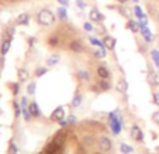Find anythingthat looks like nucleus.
<instances>
[{
    "label": "nucleus",
    "instance_id": "5701e85b",
    "mask_svg": "<svg viewBox=\"0 0 159 154\" xmlns=\"http://www.w3.org/2000/svg\"><path fill=\"white\" fill-rule=\"evenodd\" d=\"M81 104H82V95L81 94H75L74 98H73V102H71L73 108H80Z\"/></svg>",
    "mask_w": 159,
    "mask_h": 154
},
{
    "label": "nucleus",
    "instance_id": "b1692460",
    "mask_svg": "<svg viewBox=\"0 0 159 154\" xmlns=\"http://www.w3.org/2000/svg\"><path fill=\"white\" fill-rule=\"evenodd\" d=\"M57 17L61 20V21H67V11H66V7H59V8H57Z\"/></svg>",
    "mask_w": 159,
    "mask_h": 154
},
{
    "label": "nucleus",
    "instance_id": "f03ea898",
    "mask_svg": "<svg viewBox=\"0 0 159 154\" xmlns=\"http://www.w3.org/2000/svg\"><path fill=\"white\" fill-rule=\"evenodd\" d=\"M110 119V128H112L113 135H119L121 129V123H123V119L120 116H116V113H110L109 115Z\"/></svg>",
    "mask_w": 159,
    "mask_h": 154
},
{
    "label": "nucleus",
    "instance_id": "4c0bfd02",
    "mask_svg": "<svg viewBox=\"0 0 159 154\" xmlns=\"http://www.w3.org/2000/svg\"><path fill=\"white\" fill-rule=\"evenodd\" d=\"M14 108H16V116H17V118H18V116H20V113L22 112V109H20V105L17 104V102H14Z\"/></svg>",
    "mask_w": 159,
    "mask_h": 154
},
{
    "label": "nucleus",
    "instance_id": "79ce46f5",
    "mask_svg": "<svg viewBox=\"0 0 159 154\" xmlns=\"http://www.w3.org/2000/svg\"><path fill=\"white\" fill-rule=\"evenodd\" d=\"M117 2H119V3H123V4H124V3H127L129 0H117Z\"/></svg>",
    "mask_w": 159,
    "mask_h": 154
},
{
    "label": "nucleus",
    "instance_id": "f3484780",
    "mask_svg": "<svg viewBox=\"0 0 159 154\" xmlns=\"http://www.w3.org/2000/svg\"><path fill=\"white\" fill-rule=\"evenodd\" d=\"M148 83L151 85H159V80H158V75H155L154 72H149L148 73Z\"/></svg>",
    "mask_w": 159,
    "mask_h": 154
},
{
    "label": "nucleus",
    "instance_id": "37998d69",
    "mask_svg": "<svg viewBox=\"0 0 159 154\" xmlns=\"http://www.w3.org/2000/svg\"><path fill=\"white\" fill-rule=\"evenodd\" d=\"M157 20H158V22H159V11H158V14H157Z\"/></svg>",
    "mask_w": 159,
    "mask_h": 154
},
{
    "label": "nucleus",
    "instance_id": "9b49d317",
    "mask_svg": "<svg viewBox=\"0 0 159 154\" xmlns=\"http://www.w3.org/2000/svg\"><path fill=\"white\" fill-rule=\"evenodd\" d=\"M96 75H98L99 79L102 80H107L110 77V72L106 69L105 66H98V69H96Z\"/></svg>",
    "mask_w": 159,
    "mask_h": 154
},
{
    "label": "nucleus",
    "instance_id": "aec40b11",
    "mask_svg": "<svg viewBox=\"0 0 159 154\" xmlns=\"http://www.w3.org/2000/svg\"><path fill=\"white\" fill-rule=\"evenodd\" d=\"M30 79V73L27 69H20L18 70V80L20 81H27Z\"/></svg>",
    "mask_w": 159,
    "mask_h": 154
},
{
    "label": "nucleus",
    "instance_id": "1a4fd4ad",
    "mask_svg": "<svg viewBox=\"0 0 159 154\" xmlns=\"http://www.w3.org/2000/svg\"><path fill=\"white\" fill-rule=\"evenodd\" d=\"M59 62H60V56H59L57 53H52L50 56H48L46 58V66L48 67H53V66H56Z\"/></svg>",
    "mask_w": 159,
    "mask_h": 154
},
{
    "label": "nucleus",
    "instance_id": "e433bc0d",
    "mask_svg": "<svg viewBox=\"0 0 159 154\" xmlns=\"http://www.w3.org/2000/svg\"><path fill=\"white\" fill-rule=\"evenodd\" d=\"M152 99H154V104L159 107V93H154V94H152Z\"/></svg>",
    "mask_w": 159,
    "mask_h": 154
},
{
    "label": "nucleus",
    "instance_id": "a878e982",
    "mask_svg": "<svg viewBox=\"0 0 159 154\" xmlns=\"http://www.w3.org/2000/svg\"><path fill=\"white\" fill-rule=\"evenodd\" d=\"M35 91H36V83L35 81H31L27 87V93L30 95H35Z\"/></svg>",
    "mask_w": 159,
    "mask_h": 154
},
{
    "label": "nucleus",
    "instance_id": "4be33fe9",
    "mask_svg": "<svg viewBox=\"0 0 159 154\" xmlns=\"http://www.w3.org/2000/svg\"><path fill=\"white\" fill-rule=\"evenodd\" d=\"M120 152H121V154H131L134 152V149L126 143H120Z\"/></svg>",
    "mask_w": 159,
    "mask_h": 154
},
{
    "label": "nucleus",
    "instance_id": "c85d7f7f",
    "mask_svg": "<svg viewBox=\"0 0 159 154\" xmlns=\"http://www.w3.org/2000/svg\"><path fill=\"white\" fill-rule=\"evenodd\" d=\"M22 115H24V119H25L27 122H30V121H31V118H32V115H31L30 109H27V107L22 108Z\"/></svg>",
    "mask_w": 159,
    "mask_h": 154
},
{
    "label": "nucleus",
    "instance_id": "473e14b6",
    "mask_svg": "<svg viewBox=\"0 0 159 154\" xmlns=\"http://www.w3.org/2000/svg\"><path fill=\"white\" fill-rule=\"evenodd\" d=\"M89 41H91V44L95 45V46H99V48H103V46H105L103 42H102V41H98V38H91Z\"/></svg>",
    "mask_w": 159,
    "mask_h": 154
},
{
    "label": "nucleus",
    "instance_id": "0eeeda50",
    "mask_svg": "<svg viewBox=\"0 0 159 154\" xmlns=\"http://www.w3.org/2000/svg\"><path fill=\"white\" fill-rule=\"evenodd\" d=\"M60 149V146H59L56 142H50V143H48L46 146L43 147V154H56L57 153V150Z\"/></svg>",
    "mask_w": 159,
    "mask_h": 154
},
{
    "label": "nucleus",
    "instance_id": "ea45409f",
    "mask_svg": "<svg viewBox=\"0 0 159 154\" xmlns=\"http://www.w3.org/2000/svg\"><path fill=\"white\" fill-rule=\"evenodd\" d=\"M67 122H69V123H73V122H75V116L74 115H70L69 118H67Z\"/></svg>",
    "mask_w": 159,
    "mask_h": 154
},
{
    "label": "nucleus",
    "instance_id": "dca6fc26",
    "mask_svg": "<svg viewBox=\"0 0 159 154\" xmlns=\"http://www.w3.org/2000/svg\"><path fill=\"white\" fill-rule=\"evenodd\" d=\"M16 22L18 25H27L28 22H30V16H28V14H21V16L17 17Z\"/></svg>",
    "mask_w": 159,
    "mask_h": 154
},
{
    "label": "nucleus",
    "instance_id": "7ed1b4c3",
    "mask_svg": "<svg viewBox=\"0 0 159 154\" xmlns=\"http://www.w3.org/2000/svg\"><path fill=\"white\" fill-rule=\"evenodd\" d=\"M113 144H112V140H110L107 136H101L98 137V149L101 150L102 153H109L112 150Z\"/></svg>",
    "mask_w": 159,
    "mask_h": 154
},
{
    "label": "nucleus",
    "instance_id": "72a5a7b5",
    "mask_svg": "<svg viewBox=\"0 0 159 154\" xmlns=\"http://www.w3.org/2000/svg\"><path fill=\"white\" fill-rule=\"evenodd\" d=\"M134 13L137 14L138 20H140V18H143V17H145V16H144V14H143V11H141V8L138 7V6H135V7H134Z\"/></svg>",
    "mask_w": 159,
    "mask_h": 154
},
{
    "label": "nucleus",
    "instance_id": "58836bf2",
    "mask_svg": "<svg viewBox=\"0 0 159 154\" xmlns=\"http://www.w3.org/2000/svg\"><path fill=\"white\" fill-rule=\"evenodd\" d=\"M61 4V7H69V0H57Z\"/></svg>",
    "mask_w": 159,
    "mask_h": 154
},
{
    "label": "nucleus",
    "instance_id": "bb28decb",
    "mask_svg": "<svg viewBox=\"0 0 159 154\" xmlns=\"http://www.w3.org/2000/svg\"><path fill=\"white\" fill-rule=\"evenodd\" d=\"M151 56H152V59H154L155 66L159 67V51L152 49V51H151Z\"/></svg>",
    "mask_w": 159,
    "mask_h": 154
},
{
    "label": "nucleus",
    "instance_id": "f257e3e1",
    "mask_svg": "<svg viewBox=\"0 0 159 154\" xmlns=\"http://www.w3.org/2000/svg\"><path fill=\"white\" fill-rule=\"evenodd\" d=\"M36 21L41 25H52L56 21V17L49 8H42L38 14H36Z\"/></svg>",
    "mask_w": 159,
    "mask_h": 154
},
{
    "label": "nucleus",
    "instance_id": "393cba45",
    "mask_svg": "<svg viewBox=\"0 0 159 154\" xmlns=\"http://www.w3.org/2000/svg\"><path fill=\"white\" fill-rule=\"evenodd\" d=\"M127 88H129V85H127V81L124 79L119 80V84H117V90L120 91V93H126Z\"/></svg>",
    "mask_w": 159,
    "mask_h": 154
},
{
    "label": "nucleus",
    "instance_id": "2f4dec72",
    "mask_svg": "<svg viewBox=\"0 0 159 154\" xmlns=\"http://www.w3.org/2000/svg\"><path fill=\"white\" fill-rule=\"evenodd\" d=\"M17 153H18V149H17V146L11 142L10 146H8V154H17Z\"/></svg>",
    "mask_w": 159,
    "mask_h": 154
},
{
    "label": "nucleus",
    "instance_id": "c756f323",
    "mask_svg": "<svg viewBox=\"0 0 159 154\" xmlns=\"http://www.w3.org/2000/svg\"><path fill=\"white\" fill-rule=\"evenodd\" d=\"M45 73H48V69L46 67H38V69H36V72H35V76L36 77H42L45 75Z\"/></svg>",
    "mask_w": 159,
    "mask_h": 154
},
{
    "label": "nucleus",
    "instance_id": "39448f33",
    "mask_svg": "<svg viewBox=\"0 0 159 154\" xmlns=\"http://www.w3.org/2000/svg\"><path fill=\"white\" fill-rule=\"evenodd\" d=\"M64 109H63V107H57L55 111L52 112V115H50V119H52L53 122H60V121H63L64 119Z\"/></svg>",
    "mask_w": 159,
    "mask_h": 154
},
{
    "label": "nucleus",
    "instance_id": "ddd939ff",
    "mask_svg": "<svg viewBox=\"0 0 159 154\" xmlns=\"http://www.w3.org/2000/svg\"><path fill=\"white\" fill-rule=\"evenodd\" d=\"M28 109H30L31 115H32V116H35V118H38V116L41 115V111H39V107H38V104H36L35 101H34V102H31V104L28 105Z\"/></svg>",
    "mask_w": 159,
    "mask_h": 154
},
{
    "label": "nucleus",
    "instance_id": "a211bd4d",
    "mask_svg": "<svg viewBox=\"0 0 159 154\" xmlns=\"http://www.w3.org/2000/svg\"><path fill=\"white\" fill-rule=\"evenodd\" d=\"M98 87H99V91H107L112 85H110V83L109 81H106V80H99L98 81Z\"/></svg>",
    "mask_w": 159,
    "mask_h": 154
},
{
    "label": "nucleus",
    "instance_id": "9d476101",
    "mask_svg": "<svg viewBox=\"0 0 159 154\" xmlns=\"http://www.w3.org/2000/svg\"><path fill=\"white\" fill-rule=\"evenodd\" d=\"M10 46H11V36H8L7 39H4V41L2 42V46H0V55L2 56L7 55V52L10 51Z\"/></svg>",
    "mask_w": 159,
    "mask_h": 154
},
{
    "label": "nucleus",
    "instance_id": "6e6552de",
    "mask_svg": "<svg viewBox=\"0 0 159 154\" xmlns=\"http://www.w3.org/2000/svg\"><path fill=\"white\" fill-rule=\"evenodd\" d=\"M89 18H91V21L92 22H101V21H103L105 20V16L99 13L96 8H92V10L89 11Z\"/></svg>",
    "mask_w": 159,
    "mask_h": 154
},
{
    "label": "nucleus",
    "instance_id": "6ab92c4d",
    "mask_svg": "<svg viewBox=\"0 0 159 154\" xmlns=\"http://www.w3.org/2000/svg\"><path fill=\"white\" fill-rule=\"evenodd\" d=\"M64 139H66V132H64V130H59V133L56 135V137H55L53 142H56L59 146H61V143L64 142Z\"/></svg>",
    "mask_w": 159,
    "mask_h": 154
},
{
    "label": "nucleus",
    "instance_id": "a19ab883",
    "mask_svg": "<svg viewBox=\"0 0 159 154\" xmlns=\"http://www.w3.org/2000/svg\"><path fill=\"white\" fill-rule=\"evenodd\" d=\"M13 87H14V94H17L18 93V84H17V83H13Z\"/></svg>",
    "mask_w": 159,
    "mask_h": 154
},
{
    "label": "nucleus",
    "instance_id": "c03bdc74",
    "mask_svg": "<svg viewBox=\"0 0 159 154\" xmlns=\"http://www.w3.org/2000/svg\"><path fill=\"white\" fill-rule=\"evenodd\" d=\"M155 154H158V153H155Z\"/></svg>",
    "mask_w": 159,
    "mask_h": 154
},
{
    "label": "nucleus",
    "instance_id": "2eb2a0df",
    "mask_svg": "<svg viewBox=\"0 0 159 154\" xmlns=\"http://www.w3.org/2000/svg\"><path fill=\"white\" fill-rule=\"evenodd\" d=\"M77 76L81 81H89L91 80V73L88 72V70H78Z\"/></svg>",
    "mask_w": 159,
    "mask_h": 154
},
{
    "label": "nucleus",
    "instance_id": "f704fd0d",
    "mask_svg": "<svg viewBox=\"0 0 159 154\" xmlns=\"http://www.w3.org/2000/svg\"><path fill=\"white\" fill-rule=\"evenodd\" d=\"M75 4H77L78 8H85V7H87V3H85V0H77V2H75Z\"/></svg>",
    "mask_w": 159,
    "mask_h": 154
},
{
    "label": "nucleus",
    "instance_id": "7c9ffc66",
    "mask_svg": "<svg viewBox=\"0 0 159 154\" xmlns=\"http://www.w3.org/2000/svg\"><path fill=\"white\" fill-rule=\"evenodd\" d=\"M82 27H84V30L87 31V32H92V31H93V24H92V22H89V21L84 22V25H82Z\"/></svg>",
    "mask_w": 159,
    "mask_h": 154
},
{
    "label": "nucleus",
    "instance_id": "cd10ccee",
    "mask_svg": "<svg viewBox=\"0 0 159 154\" xmlns=\"http://www.w3.org/2000/svg\"><path fill=\"white\" fill-rule=\"evenodd\" d=\"M105 49H106L105 46H103V48H101V49L95 51V52H93V55H95L96 58H99V59H103L105 56H106V51H105Z\"/></svg>",
    "mask_w": 159,
    "mask_h": 154
},
{
    "label": "nucleus",
    "instance_id": "412c9836",
    "mask_svg": "<svg viewBox=\"0 0 159 154\" xmlns=\"http://www.w3.org/2000/svg\"><path fill=\"white\" fill-rule=\"evenodd\" d=\"M59 42H60V39H59V36H56V35H52V36H49V38H48V45H49V46H52V48L57 46Z\"/></svg>",
    "mask_w": 159,
    "mask_h": 154
},
{
    "label": "nucleus",
    "instance_id": "20e7f679",
    "mask_svg": "<svg viewBox=\"0 0 159 154\" xmlns=\"http://www.w3.org/2000/svg\"><path fill=\"white\" fill-rule=\"evenodd\" d=\"M130 136H131V139L133 140H135V142H143L144 140V133H143V130L140 129L138 125H133L131 132H130Z\"/></svg>",
    "mask_w": 159,
    "mask_h": 154
},
{
    "label": "nucleus",
    "instance_id": "4468645a",
    "mask_svg": "<svg viewBox=\"0 0 159 154\" xmlns=\"http://www.w3.org/2000/svg\"><path fill=\"white\" fill-rule=\"evenodd\" d=\"M140 31H141V34H143V36H144V39H145V42H152V34L149 32V30L147 27H140Z\"/></svg>",
    "mask_w": 159,
    "mask_h": 154
},
{
    "label": "nucleus",
    "instance_id": "c9c22d12",
    "mask_svg": "<svg viewBox=\"0 0 159 154\" xmlns=\"http://www.w3.org/2000/svg\"><path fill=\"white\" fill-rule=\"evenodd\" d=\"M152 121H154L155 123L159 126V111H157V112L152 113Z\"/></svg>",
    "mask_w": 159,
    "mask_h": 154
},
{
    "label": "nucleus",
    "instance_id": "f8f14e48",
    "mask_svg": "<svg viewBox=\"0 0 159 154\" xmlns=\"http://www.w3.org/2000/svg\"><path fill=\"white\" fill-rule=\"evenodd\" d=\"M103 45H105V48H106V49L112 51L113 48H115V45H116V39L113 38V36L106 35V36L103 38Z\"/></svg>",
    "mask_w": 159,
    "mask_h": 154
},
{
    "label": "nucleus",
    "instance_id": "423d86ee",
    "mask_svg": "<svg viewBox=\"0 0 159 154\" xmlns=\"http://www.w3.org/2000/svg\"><path fill=\"white\" fill-rule=\"evenodd\" d=\"M69 49L73 53H81V52H84V45L80 41H77V39H73L69 44Z\"/></svg>",
    "mask_w": 159,
    "mask_h": 154
}]
</instances>
